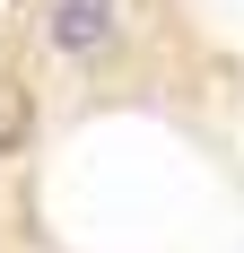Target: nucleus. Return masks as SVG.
Wrapping results in <instances>:
<instances>
[{"mask_svg": "<svg viewBox=\"0 0 244 253\" xmlns=\"http://www.w3.org/2000/svg\"><path fill=\"white\" fill-rule=\"evenodd\" d=\"M105 35H114V0H61L52 9V44L61 52H96Z\"/></svg>", "mask_w": 244, "mask_h": 253, "instance_id": "obj_1", "label": "nucleus"}, {"mask_svg": "<svg viewBox=\"0 0 244 253\" xmlns=\"http://www.w3.org/2000/svg\"><path fill=\"white\" fill-rule=\"evenodd\" d=\"M18 131H26V96H18V87H0V149H9Z\"/></svg>", "mask_w": 244, "mask_h": 253, "instance_id": "obj_2", "label": "nucleus"}]
</instances>
